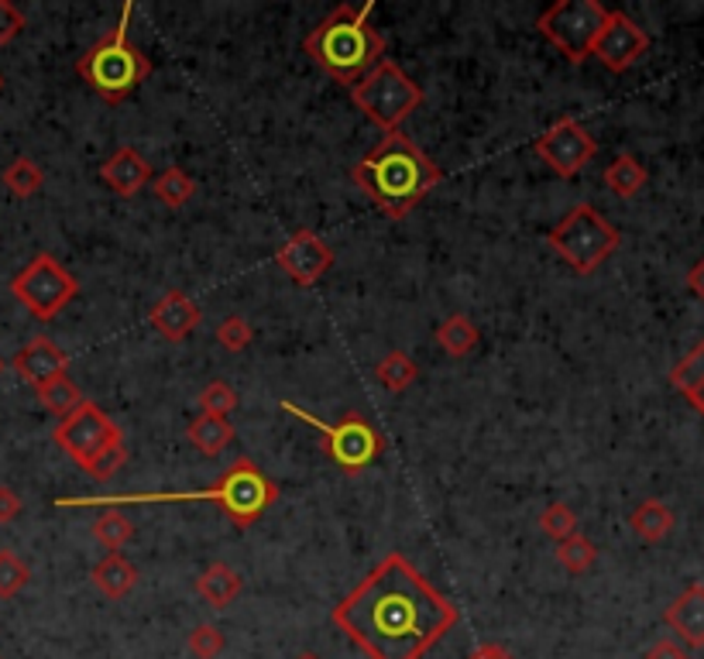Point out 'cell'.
Here are the masks:
<instances>
[{"label": "cell", "instance_id": "4316f807", "mask_svg": "<svg viewBox=\"0 0 704 659\" xmlns=\"http://www.w3.org/2000/svg\"><path fill=\"white\" fill-rule=\"evenodd\" d=\"M375 378L382 388L388 392H406L416 378H419V367L409 354L403 351H388L378 364H375Z\"/></svg>", "mask_w": 704, "mask_h": 659}, {"label": "cell", "instance_id": "ba28073f", "mask_svg": "<svg viewBox=\"0 0 704 659\" xmlns=\"http://www.w3.org/2000/svg\"><path fill=\"white\" fill-rule=\"evenodd\" d=\"M351 100L364 118L388 134V131H399V124L422 103V90L396 63L382 59L358 86H351Z\"/></svg>", "mask_w": 704, "mask_h": 659}, {"label": "cell", "instance_id": "d4e9b609", "mask_svg": "<svg viewBox=\"0 0 704 659\" xmlns=\"http://www.w3.org/2000/svg\"><path fill=\"white\" fill-rule=\"evenodd\" d=\"M35 395H38L42 409L52 413V416H59V419H66V416L82 403V392L76 388V382H73L69 375H59V378H52V382L38 385Z\"/></svg>", "mask_w": 704, "mask_h": 659}, {"label": "cell", "instance_id": "83f0119b", "mask_svg": "<svg viewBox=\"0 0 704 659\" xmlns=\"http://www.w3.org/2000/svg\"><path fill=\"white\" fill-rule=\"evenodd\" d=\"M605 186L623 196V199H632L642 186H646V168L639 165V158L632 155H618L608 168H605Z\"/></svg>", "mask_w": 704, "mask_h": 659}, {"label": "cell", "instance_id": "ab89813d", "mask_svg": "<svg viewBox=\"0 0 704 659\" xmlns=\"http://www.w3.org/2000/svg\"><path fill=\"white\" fill-rule=\"evenodd\" d=\"M642 659H688V652L673 639H660V642H653L650 649H646Z\"/></svg>", "mask_w": 704, "mask_h": 659}, {"label": "cell", "instance_id": "f1b7e54d", "mask_svg": "<svg viewBox=\"0 0 704 659\" xmlns=\"http://www.w3.org/2000/svg\"><path fill=\"white\" fill-rule=\"evenodd\" d=\"M131 536H134V526L118 508H103V515L94 523V539L100 542V547H107L110 553H118L124 542H131Z\"/></svg>", "mask_w": 704, "mask_h": 659}, {"label": "cell", "instance_id": "cb8c5ba5", "mask_svg": "<svg viewBox=\"0 0 704 659\" xmlns=\"http://www.w3.org/2000/svg\"><path fill=\"white\" fill-rule=\"evenodd\" d=\"M477 340H482V330H477L468 317H447L440 327H437V343L450 354V358H468L474 348H477Z\"/></svg>", "mask_w": 704, "mask_h": 659}, {"label": "cell", "instance_id": "2e32d148", "mask_svg": "<svg viewBox=\"0 0 704 659\" xmlns=\"http://www.w3.org/2000/svg\"><path fill=\"white\" fill-rule=\"evenodd\" d=\"M14 371L28 382V385H45L52 378H59L66 375V367H69V354L59 348V343H52L48 337H35V340H28L24 348L14 354Z\"/></svg>", "mask_w": 704, "mask_h": 659}, {"label": "cell", "instance_id": "ac0fdd59", "mask_svg": "<svg viewBox=\"0 0 704 659\" xmlns=\"http://www.w3.org/2000/svg\"><path fill=\"white\" fill-rule=\"evenodd\" d=\"M663 622L681 636V642L701 649L704 646V584H691L670 601Z\"/></svg>", "mask_w": 704, "mask_h": 659}, {"label": "cell", "instance_id": "7402d4cb", "mask_svg": "<svg viewBox=\"0 0 704 659\" xmlns=\"http://www.w3.org/2000/svg\"><path fill=\"white\" fill-rule=\"evenodd\" d=\"M670 385L678 388L688 403L704 416V340L670 371Z\"/></svg>", "mask_w": 704, "mask_h": 659}, {"label": "cell", "instance_id": "7bdbcfd3", "mask_svg": "<svg viewBox=\"0 0 704 659\" xmlns=\"http://www.w3.org/2000/svg\"><path fill=\"white\" fill-rule=\"evenodd\" d=\"M296 659H320V656H317V652H299Z\"/></svg>", "mask_w": 704, "mask_h": 659}, {"label": "cell", "instance_id": "ee69618b", "mask_svg": "<svg viewBox=\"0 0 704 659\" xmlns=\"http://www.w3.org/2000/svg\"><path fill=\"white\" fill-rule=\"evenodd\" d=\"M0 375H4V361H0Z\"/></svg>", "mask_w": 704, "mask_h": 659}, {"label": "cell", "instance_id": "e575fe53", "mask_svg": "<svg viewBox=\"0 0 704 659\" xmlns=\"http://www.w3.org/2000/svg\"><path fill=\"white\" fill-rule=\"evenodd\" d=\"M186 649L196 659H217L223 649H228V639H223V633L217 625H196L189 633V639H186Z\"/></svg>", "mask_w": 704, "mask_h": 659}, {"label": "cell", "instance_id": "74e56055", "mask_svg": "<svg viewBox=\"0 0 704 659\" xmlns=\"http://www.w3.org/2000/svg\"><path fill=\"white\" fill-rule=\"evenodd\" d=\"M21 32H24V14L11 0H0V45H11Z\"/></svg>", "mask_w": 704, "mask_h": 659}, {"label": "cell", "instance_id": "8d00e7d4", "mask_svg": "<svg viewBox=\"0 0 704 659\" xmlns=\"http://www.w3.org/2000/svg\"><path fill=\"white\" fill-rule=\"evenodd\" d=\"M124 461H128V447H124V440L121 443H114V447H107L97 461L87 468V474L94 477V481H110L114 477L121 468H124Z\"/></svg>", "mask_w": 704, "mask_h": 659}, {"label": "cell", "instance_id": "277c9868", "mask_svg": "<svg viewBox=\"0 0 704 659\" xmlns=\"http://www.w3.org/2000/svg\"><path fill=\"white\" fill-rule=\"evenodd\" d=\"M372 14H375V0H364L361 8L341 4L302 42L314 66L323 69V76H330L333 83L348 86V90L385 59V39L372 24Z\"/></svg>", "mask_w": 704, "mask_h": 659}, {"label": "cell", "instance_id": "d6a6232c", "mask_svg": "<svg viewBox=\"0 0 704 659\" xmlns=\"http://www.w3.org/2000/svg\"><path fill=\"white\" fill-rule=\"evenodd\" d=\"M540 529L560 542V539H568V536L578 532V515H574V508H568L563 502H550L543 508V515H540Z\"/></svg>", "mask_w": 704, "mask_h": 659}, {"label": "cell", "instance_id": "836d02e7", "mask_svg": "<svg viewBox=\"0 0 704 659\" xmlns=\"http://www.w3.org/2000/svg\"><path fill=\"white\" fill-rule=\"evenodd\" d=\"M200 409L207 413V416H223L228 419L234 409H238V392L228 385V382H210L204 392H200Z\"/></svg>", "mask_w": 704, "mask_h": 659}, {"label": "cell", "instance_id": "f6af8a7d", "mask_svg": "<svg viewBox=\"0 0 704 659\" xmlns=\"http://www.w3.org/2000/svg\"><path fill=\"white\" fill-rule=\"evenodd\" d=\"M0 90H4V76H0Z\"/></svg>", "mask_w": 704, "mask_h": 659}, {"label": "cell", "instance_id": "ffe728a7", "mask_svg": "<svg viewBox=\"0 0 704 659\" xmlns=\"http://www.w3.org/2000/svg\"><path fill=\"white\" fill-rule=\"evenodd\" d=\"M90 578H94V587H97L103 597L121 601V597H128V594L134 591L138 570H134V563H128L121 553H107V557L94 567Z\"/></svg>", "mask_w": 704, "mask_h": 659}, {"label": "cell", "instance_id": "7c38bea8", "mask_svg": "<svg viewBox=\"0 0 704 659\" xmlns=\"http://www.w3.org/2000/svg\"><path fill=\"white\" fill-rule=\"evenodd\" d=\"M532 152H537L560 179H574L578 172L595 158L598 141L591 138L574 118H560L550 124L537 141H532Z\"/></svg>", "mask_w": 704, "mask_h": 659}, {"label": "cell", "instance_id": "4dcf8cb0", "mask_svg": "<svg viewBox=\"0 0 704 659\" xmlns=\"http://www.w3.org/2000/svg\"><path fill=\"white\" fill-rule=\"evenodd\" d=\"M45 176H42V168L32 162V158H14L8 168H4V186L18 196V199H28V196H35L42 189Z\"/></svg>", "mask_w": 704, "mask_h": 659}, {"label": "cell", "instance_id": "3957f363", "mask_svg": "<svg viewBox=\"0 0 704 659\" xmlns=\"http://www.w3.org/2000/svg\"><path fill=\"white\" fill-rule=\"evenodd\" d=\"M354 183L392 220L406 217L422 196L433 193L443 172L422 155L403 131H388L378 145L354 165Z\"/></svg>", "mask_w": 704, "mask_h": 659}, {"label": "cell", "instance_id": "44dd1931", "mask_svg": "<svg viewBox=\"0 0 704 659\" xmlns=\"http://www.w3.org/2000/svg\"><path fill=\"white\" fill-rule=\"evenodd\" d=\"M186 437L204 457H217V453H223L234 443V426H231V419H223V416L200 413L186 426Z\"/></svg>", "mask_w": 704, "mask_h": 659}, {"label": "cell", "instance_id": "6da1fadb", "mask_svg": "<svg viewBox=\"0 0 704 659\" xmlns=\"http://www.w3.org/2000/svg\"><path fill=\"white\" fill-rule=\"evenodd\" d=\"M330 618L369 659H422L461 615L403 553H388Z\"/></svg>", "mask_w": 704, "mask_h": 659}, {"label": "cell", "instance_id": "8992f818", "mask_svg": "<svg viewBox=\"0 0 704 659\" xmlns=\"http://www.w3.org/2000/svg\"><path fill=\"white\" fill-rule=\"evenodd\" d=\"M547 241L578 275H595L608 262V257L618 251L623 234H618L615 227L591 204H581L560 223L550 227Z\"/></svg>", "mask_w": 704, "mask_h": 659}, {"label": "cell", "instance_id": "9a60e30c", "mask_svg": "<svg viewBox=\"0 0 704 659\" xmlns=\"http://www.w3.org/2000/svg\"><path fill=\"white\" fill-rule=\"evenodd\" d=\"M200 320H204L200 306L179 289H168L165 296H158L148 312L152 330H158V337H165L168 343H183L196 327H200Z\"/></svg>", "mask_w": 704, "mask_h": 659}, {"label": "cell", "instance_id": "603a6c76", "mask_svg": "<svg viewBox=\"0 0 704 659\" xmlns=\"http://www.w3.org/2000/svg\"><path fill=\"white\" fill-rule=\"evenodd\" d=\"M629 526H632V532H636L639 539L660 542V539H667L670 529H673V512H670L663 502H657V498H646V502L636 505V512L629 515Z\"/></svg>", "mask_w": 704, "mask_h": 659}, {"label": "cell", "instance_id": "d6986e66", "mask_svg": "<svg viewBox=\"0 0 704 659\" xmlns=\"http://www.w3.org/2000/svg\"><path fill=\"white\" fill-rule=\"evenodd\" d=\"M244 581L231 563H210L200 578H196V591L213 608H231L238 594H241Z\"/></svg>", "mask_w": 704, "mask_h": 659}, {"label": "cell", "instance_id": "30bf717a", "mask_svg": "<svg viewBox=\"0 0 704 659\" xmlns=\"http://www.w3.org/2000/svg\"><path fill=\"white\" fill-rule=\"evenodd\" d=\"M79 282L69 275L52 254H35L14 278H11V296L32 312L35 320L48 323L76 299Z\"/></svg>", "mask_w": 704, "mask_h": 659}, {"label": "cell", "instance_id": "5b68a950", "mask_svg": "<svg viewBox=\"0 0 704 659\" xmlns=\"http://www.w3.org/2000/svg\"><path fill=\"white\" fill-rule=\"evenodd\" d=\"M134 8L124 4L121 8V21L103 42H97L87 55H79L76 73L90 83V90L97 97H103L107 103H121L128 100L141 83L148 79L152 63L145 52H138L128 42V24H131Z\"/></svg>", "mask_w": 704, "mask_h": 659}, {"label": "cell", "instance_id": "1f68e13d", "mask_svg": "<svg viewBox=\"0 0 704 659\" xmlns=\"http://www.w3.org/2000/svg\"><path fill=\"white\" fill-rule=\"evenodd\" d=\"M28 578H32V570H28V563L11 553V550H0V597H14L24 591Z\"/></svg>", "mask_w": 704, "mask_h": 659}, {"label": "cell", "instance_id": "4fadbf2b", "mask_svg": "<svg viewBox=\"0 0 704 659\" xmlns=\"http://www.w3.org/2000/svg\"><path fill=\"white\" fill-rule=\"evenodd\" d=\"M646 48H650V35H646L626 11H608L605 28H602V35H598L595 52L591 55H598V63L605 69L626 73L642 59Z\"/></svg>", "mask_w": 704, "mask_h": 659}, {"label": "cell", "instance_id": "e0dca14e", "mask_svg": "<svg viewBox=\"0 0 704 659\" xmlns=\"http://www.w3.org/2000/svg\"><path fill=\"white\" fill-rule=\"evenodd\" d=\"M100 179L118 196L131 199L152 183V165L145 162V155H141L138 149H118L100 165Z\"/></svg>", "mask_w": 704, "mask_h": 659}, {"label": "cell", "instance_id": "484cf974", "mask_svg": "<svg viewBox=\"0 0 704 659\" xmlns=\"http://www.w3.org/2000/svg\"><path fill=\"white\" fill-rule=\"evenodd\" d=\"M152 189H155V196L162 199L168 210H183L193 199V193H196V183L186 176L179 165H168L165 172H158V176L152 179Z\"/></svg>", "mask_w": 704, "mask_h": 659}, {"label": "cell", "instance_id": "7a4b0ae2", "mask_svg": "<svg viewBox=\"0 0 704 659\" xmlns=\"http://www.w3.org/2000/svg\"><path fill=\"white\" fill-rule=\"evenodd\" d=\"M183 502H213L228 512L238 529L262 519V512L278 502V484L268 481L255 461H234L217 484L200 492H141V495H94V498H59V508H118V505H183Z\"/></svg>", "mask_w": 704, "mask_h": 659}, {"label": "cell", "instance_id": "b9f144b4", "mask_svg": "<svg viewBox=\"0 0 704 659\" xmlns=\"http://www.w3.org/2000/svg\"><path fill=\"white\" fill-rule=\"evenodd\" d=\"M688 289H691L697 299H704V257L691 265V272H688Z\"/></svg>", "mask_w": 704, "mask_h": 659}, {"label": "cell", "instance_id": "8fae6325", "mask_svg": "<svg viewBox=\"0 0 704 659\" xmlns=\"http://www.w3.org/2000/svg\"><path fill=\"white\" fill-rule=\"evenodd\" d=\"M52 437L82 471H87L107 447H114V443L124 440L121 426L110 419L97 403H90V398H82V403L66 419H59V426H55Z\"/></svg>", "mask_w": 704, "mask_h": 659}, {"label": "cell", "instance_id": "f546056e", "mask_svg": "<svg viewBox=\"0 0 704 659\" xmlns=\"http://www.w3.org/2000/svg\"><path fill=\"white\" fill-rule=\"evenodd\" d=\"M557 560H560L563 570H571V574H587V570L595 567V560H598V550H595V542H591V539L574 532V536L557 542Z\"/></svg>", "mask_w": 704, "mask_h": 659}, {"label": "cell", "instance_id": "9c48e42d", "mask_svg": "<svg viewBox=\"0 0 704 659\" xmlns=\"http://www.w3.org/2000/svg\"><path fill=\"white\" fill-rule=\"evenodd\" d=\"M608 8L598 0H557L553 8H547L537 18L540 35L568 59L571 66H581L605 28Z\"/></svg>", "mask_w": 704, "mask_h": 659}, {"label": "cell", "instance_id": "52a82bcc", "mask_svg": "<svg viewBox=\"0 0 704 659\" xmlns=\"http://www.w3.org/2000/svg\"><path fill=\"white\" fill-rule=\"evenodd\" d=\"M278 406L286 409L293 419H299V422L317 429V433H320V447L330 453V461L341 468L344 474H361L364 468L378 461V453L385 447L382 433L361 413H348L344 419H337V422H323L320 416H314L309 409L289 403V398H282Z\"/></svg>", "mask_w": 704, "mask_h": 659}, {"label": "cell", "instance_id": "d590c367", "mask_svg": "<svg viewBox=\"0 0 704 659\" xmlns=\"http://www.w3.org/2000/svg\"><path fill=\"white\" fill-rule=\"evenodd\" d=\"M217 340H220V348H228V351H244L251 348V340H255V330H251V323L244 317H228L220 327H217Z\"/></svg>", "mask_w": 704, "mask_h": 659}, {"label": "cell", "instance_id": "5bb4252c", "mask_svg": "<svg viewBox=\"0 0 704 659\" xmlns=\"http://www.w3.org/2000/svg\"><path fill=\"white\" fill-rule=\"evenodd\" d=\"M275 265L293 278V285L309 289L333 268V248L314 231H296L275 251Z\"/></svg>", "mask_w": 704, "mask_h": 659}, {"label": "cell", "instance_id": "60d3db41", "mask_svg": "<svg viewBox=\"0 0 704 659\" xmlns=\"http://www.w3.org/2000/svg\"><path fill=\"white\" fill-rule=\"evenodd\" d=\"M468 659H516V656L498 642H485V646H477Z\"/></svg>", "mask_w": 704, "mask_h": 659}, {"label": "cell", "instance_id": "f35d334b", "mask_svg": "<svg viewBox=\"0 0 704 659\" xmlns=\"http://www.w3.org/2000/svg\"><path fill=\"white\" fill-rule=\"evenodd\" d=\"M21 515V498L14 495V488H8V484H0V526L14 523Z\"/></svg>", "mask_w": 704, "mask_h": 659}]
</instances>
